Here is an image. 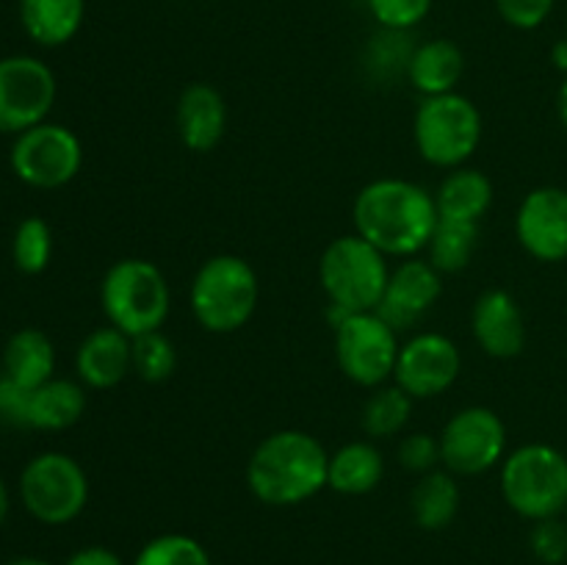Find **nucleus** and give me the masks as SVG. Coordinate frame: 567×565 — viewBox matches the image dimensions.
<instances>
[{"mask_svg": "<svg viewBox=\"0 0 567 565\" xmlns=\"http://www.w3.org/2000/svg\"><path fill=\"white\" fill-rule=\"evenodd\" d=\"M28 408H31V391L17 386L9 377H0V424L31 430L28 427Z\"/></svg>", "mask_w": 567, "mask_h": 565, "instance_id": "35", "label": "nucleus"}, {"mask_svg": "<svg viewBox=\"0 0 567 565\" xmlns=\"http://www.w3.org/2000/svg\"><path fill=\"white\" fill-rule=\"evenodd\" d=\"M435 0H369V11L385 31L402 33L421 25Z\"/></svg>", "mask_w": 567, "mask_h": 565, "instance_id": "31", "label": "nucleus"}, {"mask_svg": "<svg viewBox=\"0 0 567 565\" xmlns=\"http://www.w3.org/2000/svg\"><path fill=\"white\" fill-rule=\"evenodd\" d=\"M336 310V308H332ZM399 332L377 310H336V360L347 380L360 388H380L393 380L399 360Z\"/></svg>", "mask_w": 567, "mask_h": 565, "instance_id": "8", "label": "nucleus"}, {"mask_svg": "<svg viewBox=\"0 0 567 565\" xmlns=\"http://www.w3.org/2000/svg\"><path fill=\"white\" fill-rule=\"evenodd\" d=\"M9 510H11V502H9V487H6L3 476H0V526L6 524V518H9Z\"/></svg>", "mask_w": 567, "mask_h": 565, "instance_id": "39", "label": "nucleus"}, {"mask_svg": "<svg viewBox=\"0 0 567 565\" xmlns=\"http://www.w3.org/2000/svg\"><path fill=\"white\" fill-rule=\"evenodd\" d=\"M441 463L454 476H480L493 471L507 458V424L502 415L485 404L457 410L443 424Z\"/></svg>", "mask_w": 567, "mask_h": 565, "instance_id": "10", "label": "nucleus"}, {"mask_svg": "<svg viewBox=\"0 0 567 565\" xmlns=\"http://www.w3.org/2000/svg\"><path fill=\"white\" fill-rule=\"evenodd\" d=\"M529 546L535 557L546 565H559L567 559V521L546 518L535 521V530L529 535Z\"/></svg>", "mask_w": 567, "mask_h": 565, "instance_id": "33", "label": "nucleus"}, {"mask_svg": "<svg viewBox=\"0 0 567 565\" xmlns=\"http://www.w3.org/2000/svg\"><path fill=\"white\" fill-rule=\"evenodd\" d=\"M471 332L485 355L513 360L526 349V319L507 288H487L471 308Z\"/></svg>", "mask_w": 567, "mask_h": 565, "instance_id": "16", "label": "nucleus"}, {"mask_svg": "<svg viewBox=\"0 0 567 565\" xmlns=\"http://www.w3.org/2000/svg\"><path fill=\"white\" fill-rule=\"evenodd\" d=\"M86 20V0H20L22 31L42 48L72 42Z\"/></svg>", "mask_w": 567, "mask_h": 565, "instance_id": "21", "label": "nucleus"}, {"mask_svg": "<svg viewBox=\"0 0 567 565\" xmlns=\"http://www.w3.org/2000/svg\"><path fill=\"white\" fill-rule=\"evenodd\" d=\"M6 565H50V563L42 557H14L11 563H6Z\"/></svg>", "mask_w": 567, "mask_h": 565, "instance_id": "40", "label": "nucleus"}, {"mask_svg": "<svg viewBox=\"0 0 567 565\" xmlns=\"http://www.w3.org/2000/svg\"><path fill=\"white\" fill-rule=\"evenodd\" d=\"M55 371V347L37 327H22L6 341L3 347V374L17 386L39 388L42 382L53 380Z\"/></svg>", "mask_w": 567, "mask_h": 565, "instance_id": "24", "label": "nucleus"}, {"mask_svg": "<svg viewBox=\"0 0 567 565\" xmlns=\"http://www.w3.org/2000/svg\"><path fill=\"white\" fill-rule=\"evenodd\" d=\"M399 463L413 474H430L441 465V441L430 432H410L399 443Z\"/></svg>", "mask_w": 567, "mask_h": 565, "instance_id": "32", "label": "nucleus"}, {"mask_svg": "<svg viewBox=\"0 0 567 565\" xmlns=\"http://www.w3.org/2000/svg\"><path fill=\"white\" fill-rule=\"evenodd\" d=\"M485 120L480 105L465 94H435L424 97L413 116V142L421 158L437 170L465 166L480 150Z\"/></svg>", "mask_w": 567, "mask_h": 565, "instance_id": "7", "label": "nucleus"}, {"mask_svg": "<svg viewBox=\"0 0 567 565\" xmlns=\"http://www.w3.org/2000/svg\"><path fill=\"white\" fill-rule=\"evenodd\" d=\"M413 402L415 399L396 382L374 388V393L363 404V432L369 438L399 435L413 415Z\"/></svg>", "mask_w": 567, "mask_h": 565, "instance_id": "27", "label": "nucleus"}, {"mask_svg": "<svg viewBox=\"0 0 567 565\" xmlns=\"http://www.w3.org/2000/svg\"><path fill=\"white\" fill-rule=\"evenodd\" d=\"M563 515H565V521H567V507H565V513H563Z\"/></svg>", "mask_w": 567, "mask_h": 565, "instance_id": "41", "label": "nucleus"}, {"mask_svg": "<svg viewBox=\"0 0 567 565\" xmlns=\"http://www.w3.org/2000/svg\"><path fill=\"white\" fill-rule=\"evenodd\" d=\"M382 476H385V460L374 441H349L330 454L327 487L341 496H365L380 485Z\"/></svg>", "mask_w": 567, "mask_h": 565, "instance_id": "23", "label": "nucleus"}, {"mask_svg": "<svg viewBox=\"0 0 567 565\" xmlns=\"http://www.w3.org/2000/svg\"><path fill=\"white\" fill-rule=\"evenodd\" d=\"M330 480V452L305 430H277L252 449L247 485L269 507H297L321 493Z\"/></svg>", "mask_w": 567, "mask_h": 565, "instance_id": "2", "label": "nucleus"}, {"mask_svg": "<svg viewBox=\"0 0 567 565\" xmlns=\"http://www.w3.org/2000/svg\"><path fill=\"white\" fill-rule=\"evenodd\" d=\"M460 504H463V491H460L457 476L446 469L421 474L419 485L413 487V496H410L415 524L426 532L446 530L457 518Z\"/></svg>", "mask_w": 567, "mask_h": 565, "instance_id": "25", "label": "nucleus"}, {"mask_svg": "<svg viewBox=\"0 0 567 565\" xmlns=\"http://www.w3.org/2000/svg\"><path fill=\"white\" fill-rule=\"evenodd\" d=\"M502 496L526 521L557 518L567 507V454L551 443H524L498 465Z\"/></svg>", "mask_w": 567, "mask_h": 565, "instance_id": "5", "label": "nucleus"}, {"mask_svg": "<svg viewBox=\"0 0 567 565\" xmlns=\"http://www.w3.org/2000/svg\"><path fill=\"white\" fill-rule=\"evenodd\" d=\"M9 164L25 186L53 192L78 177L83 166V144L66 125L42 122L14 138Z\"/></svg>", "mask_w": 567, "mask_h": 565, "instance_id": "11", "label": "nucleus"}, {"mask_svg": "<svg viewBox=\"0 0 567 565\" xmlns=\"http://www.w3.org/2000/svg\"><path fill=\"white\" fill-rule=\"evenodd\" d=\"M443 294V275L430 260L404 258L396 269H391L385 297H382L377 314L393 327V330H408L415 321L424 319Z\"/></svg>", "mask_w": 567, "mask_h": 565, "instance_id": "15", "label": "nucleus"}, {"mask_svg": "<svg viewBox=\"0 0 567 565\" xmlns=\"http://www.w3.org/2000/svg\"><path fill=\"white\" fill-rule=\"evenodd\" d=\"M100 308L111 327L136 338L166 325L172 291L164 271L147 258H120L100 282Z\"/></svg>", "mask_w": 567, "mask_h": 565, "instance_id": "4", "label": "nucleus"}, {"mask_svg": "<svg viewBox=\"0 0 567 565\" xmlns=\"http://www.w3.org/2000/svg\"><path fill=\"white\" fill-rule=\"evenodd\" d=\"M78 380L94 391L116 388L133 371V338L116 327H97L75 352Z\"/></svg>", "mask_w": 567, "mask_h": 565, "instance_id": "18", "label": "nucleus"}, {"mask_svg": "<svg viewBox=\"0 0 567 565\" xmlns=\"http://www.w3.org/2000/svg\"><path fill=\"white\" fill-rule=\"evenodd\" d=\"M463 374V352L443 332H419L402 343L393 382L413 399H435Z\"/></svg>", "mask_w": 567, "mask_h": 565, "instance_id": "13", "label": "nucleus"}, {"mask_svg": "<svg viewBox=\"0 0 567 565\" xmlns=\"http://www.w3.org/2000/svg\"><path fill=\"white\" fill-rule=\"evenodd\" d=\"M557 0H496V11L509 28L535 31L551 17Z\"/></svg>", "mask_w": 567, "mask_h": 565, "instance_id": "34", "label": "nucleus"}, {"mask_svg": "<svg viewBox=\"0 0 567 565\" xmlns=\"http://www.w3.org/2000/svg\"><path fill=\"white\" fill-rule=\"evenodd\" d=\"M463 72L465 53L454 39H430L408 55V81L424 97L457 92Z\"/></svg>", "mask_w": 567, "mask_h": 565, "instance_id": "19", "label": "nucleus"}, {"mask_svg": "<svg viewBox=\"0 0 567 565\" xmlns=\"http://www.w3.org/2000/svg\"><path fill=\"white\" fill-rule=\"evenodd\" d=\"M64 565H125L122 557L116 552L105 546H86V548H78Z\"/></svg>", "mask_w": 567, "mask_h": 565, "instance_id": "36", "label": "nucleus"}, {"mask_svg": "<svg viewBox=\"0 0 567 565\" xmlns=\"http://www.w3.org/2000/svg\"><path fill=\"white\" fill-rule=\"evenodd\" d=\"M480 244V225L476 222L437 219L435 233L426 244V260L441 275H457L471 264Z\"/></svg>", "mask_w": 567, "mask_h": 565, "instance_id": "26", "label": "nucleus"}, {"mask_svg": "<svg viewBox=\"0 0 567 565\" xmlns=\"http://www.w3.org/2000/svg\"><path fill=\"white\" fill-rule=\"evenodd\" d=\"M20 499L39 524L64 526L86 510L89 476L72 454L42 452L22 469Z\"/></svg>", "mask_w": 567, "mask_h": 565, "instance_id": "9", "label": "nucleus"}, {"mask_svg": "<svg viewBox=\"0 0 567 565\" xmlns=\"http://www.w3.org/2000/svg\"><path fill=\"white\" fill-rule=\"evenodd\" d=\"M175 125L183 147L192 153L219 147L227 131V105L219 89L210 83H188L177 97Z\"/></svg>", "mask_w": 567, "mask_h": 565, "instance_id": "17", "label": "nucleus"}, {"mask_svg": "<svg viewBox=\"0 0 567 565\" xmlns=\"http://www.w3.org/2000/svg\"><path fill=\"white\" fill-rule=\"evenodd\" d=\"M391 266L374 244L358 233L332 238L319 258V282L330 305L343 314H363L380 308L385 297Z\"/></svg>", "mask_w": 567, "mask_h": 565, "instance_id": "6", "label": "nucleus"}, {"mask_svg": "<svg viewBox=\"0 0 567 565\" xmlns=\"http://www.w3.org/2000/svg\"><path fill=\"white\" fill-rule=\"evenodd\" d=\"M435 192L404 177H377L352 203L354 233L388 258H415L435 233Z\"/></svg>", "mask_w": 567, "mask_h": 565, "instance_id": "1", "label": "nucleus"}, {"mask_svg": "<svg viewBox=\"0 0 567 565\" xmlns=\"http://www.w3.org/2000/svg\"><path fill=\"white\" fill-rule=\"evenodd\" d=\"M11 258L22 275H42L53 258V230L39 216H28L17 225Z\"/></svg>", "mask_w": 567, "mask_h": 565, "instance_id": "28", "label": "nucleus"}, {"mask_svg": "<svg viewBox=\"0 0 567 565\" xmlns=\"http://www.w3.org/2000/svg\"><path fill=\"white\" fill-rule=\"evenodd\" d=\"M59 83L53 70L37 55L0 59V133H25L48 122Z\"/></svg>", "mask_w": 567, "mask_h": 565, "instance_id": "12", "label": "nucleus"}, {"mask_svg": "<svg viewBox=\"0 0 567 565\" xmlns=\"http://www.w3.org/2000/svg\"><path fill=\"white\" fill-rule=\"evenodd\" d=\"M177 369V349L161 330L133 338V374L144 382H166Z\"/></svg>", "mask_w": 567, "mask_h": 565, "instance_id": "30", "label": "nucleus"}, {"mask_svg": "<svg viewBox=\"0 0 567 565\" xmlns=\"http://www.w3.org/2000/svg\"><path fill=\"white\" fill-rule=\"evenodd\" d=\"M493 197H496L493 181L474 166H457L435 188V205L441 219L476 222V225L491 210Z\"/></svg>", "mask_w": 567, "mask_h": 565, "instance_id": "20", "label": "nucleus"}, {"mask_svg": "<svg viewBox=\"0 0 567 565\" xmlns=\"http://www.w3.org/2000/svg\"><path fill=\"white\" fill-rule=\"evenodd\" d=\"M86 413V388L75 380L42 382L31 391V408H28V427L42 432H61L75 427Z\"/></svg>", "mask_w": 567, "mask_h": 565, "instance_id": "22", "label": "nucleus"}, {"mask_svg": "<svg viewBox=\"0 0 567 565\" xmlns=\"http://www.w3.org/2000/svg\"><path fill=\"white\" fill-rule=\"evenodd\" d=\"M557 116L567 131V75H565V81L559 83V92H557Z\"/></svg>", "mask_w": 567, "mask_h": 565, "instance_id": "38", "label": "nucleus"}, {"mask_svg": "<svg viewBox=\"0 0 567 565\" xmlns=\"http://www.w3.org/2000/svg\"><path fill=\"white\" fill-rule=\"evenodd\" d=\"M551 61H554V66H557L559 72H565V75H567V39H559V42L554 44Z\"/></svg>", "mask_w": 567, "mask_h": 565, "instance_id": "37", "label": "nucleus"}, {"mask_svg": "<svg viewBox=\"0 0 567 565\" xmlns=\"http://www.w3.org/2000/svg\"><path fill=\"white\" fill-rule=\"evenodd\" d=\"M260 302V280L247 258L233 253L210 255L192 277L188 305L205 332L230 336L249 325Z\"/></svg>", "mask_w": 567, "mask_h": 565, "instance_id": "3", "label": "nucleus"}, {"mask_svg": "<svg viewBox=\"0 0 567 565\" xmlns=\"http://www.w3.org/2000/svg\"><path fill=\"white\" fill-rule=\"evenodd\" d=\"M515 238L540 264L567 260V188H532L515 210Z\"/></svg>", "mask_w": 567, "mask_h": 565, "instance_id": "14", "label": "nucleus"}, {"mask_svg": "<svg viewBox=\"0 0 567 565\" xmlns=\"http://www.w3.org/2000/svg\"><path fill=\"white\" fill-rule=\"evenodd\" d=\"M133 565H214L210 554L197 537L181 535V532H166L153 537L142 546Z\"/></svg>", "mask_w": 567, "mask_h": 565, "instance_id": "29", "label": "nucleus"}]
</instances>
